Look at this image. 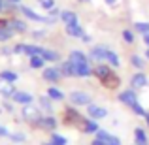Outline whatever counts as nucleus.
Listing matches in <instances>:
<instances>
[{
  "label": "nucleus",
  "instance_id": "nucleus-14",
  "mask_svg": "<svg viewBox=\"0 0 149 145\" xmlns=\"http://www.w3.org/2000/svg\"><path fill=\"white\" fill-rule=\"evenodd\" d=\"M10 26L15 34H25L29 30V25H26L25 19H19V17H10Z\"/></svg>",
  "mask_w": 149,
  "mask_h": 145
},
{
  "label": "nucleus",
  "instance_id": "nucleus-49",
  "mask_svg": "<svg viewBox=\"0 0 149 145\" xmlns=\"http://www.w3.org/2000/svg\"><path fill=\"white\" fill-rule=\"evenodd\" d=\"M143 55H146V58H147V60H149V47L146 49V53H143Z\"/></svg>",
  "mask_w": 149,
  "mask_h": 145
},
{
  "label": "nucleus",
  "instance_id": "nucleus-30",
  "mask_svg": "<svg viewBox=\"0 0 149 145\" xmlns=\"http://www.w3.org/2000/svg\"><path fill=\"white\" fill-rule=\"evenodd\" d=\"M130 66H134L136 70H140V72H142V70L146 68V60H143V57L132 53V55H130Z\"/></svg>",
  "mask_w": 149,
  "mask_h": 145
},
{
  "label": "nucleus",
  "instance_id": "nucleus-8",
  "mask_svg": "<svg viewBox=\"0 0 149 145\" xmlns=\"http://www.w3.org/2000/svg\"><path fill=\"white\" fill-rule=\"evenodd\" d=\"M147 85H149V79H147V76L143 72H136L134 76L130 77V89H134V91L146 89Z\"/></svg>",
  "mask_w": 149,
  "mask_h": 145
},
{
  "label": "nucleus",
  "instance_id": "nucleus-24",
  "mask_svg": "<svg viewBox=\"0 0 149 145\" xmlns=\"http://www.w3.org/2000/svg\"><path fill=\"white\" fill-rule=\"evenodd\" d=\"M29 66L32 70H44L45 68V60L42 55H34V57H29Z\"/></svg>",
  "mask_w": 149,
  "mask_h": 145
},
{
  "label": "nucleus",
  "instance_id": "nucleus-35",
  "mask_svg": "<svg viewBox=\"0 0 149 145\" xmlns=\"http://www.w3.org/2000/svg\"><path fill=\"white\" fill-rule=\"evenodd\" d=\"M130 109H132V113H134V115H138V117H146V113H147V109L143 108V105L140 104V102H136V104L132 105Z\"/></svg>",
  "mask_w": 149,
  "mask_h": 145
},
{
  "label": "nucleus",
  "instance_id": "nucleus-33",
  "mask_svg": "<svg viewBox=\"0 0 149 145\" xmlns=\"http://www.w3.org/2000/svg\"><path fill=\"white\" fill-rule=\"evenodd\" d=\"M13 36H15V32L10 28V26H4V28H0V42H2V44L10 42Z\"/></svg>",
  "mask_w": 149,
  "mask_h": 145
},
{
  "label": "nucleus",
  "instance_id": "nucleus-1",
  "mask_svg": "<svg viewBox=\"0 0 149 145\" xmlns=\"http://www.w3.org/2000/svg\"><path fill=\"white\" fill-rule=\"evenodd\" d=\"M61 123L64 126H70V128H74V126L81 128L85 123V117L81 115V111H77L76 105H68V108H64V111L61 115Z\"/></svg>",
  "mask_w": 149,
  "mask_h": 145
},
{
  "label": "nucleus",
  "instance_id": "nucleus-17",
  "mask_svg": "<svg viewBox=\"0 0 149 145\" xmlns=\"http://www.w3.org/2000/svg\"><path fill=\"white\" fill-rule=\"evenodd\" d=\"M38 108L42 109V111H45L47 115H53V100L47 96V94H44V96H38Z\"/></svg>",
  "mask_w": 149,
  "mask_h": 145
},
{
  "label": "nucleus",
  "instance_id": "nucleus-20",
  "mask_svg": "<svg viewBox=\"0 0 149 145\" xmlns=\"http://www.w3.org/2000/svg\"><path fill=\"white\" fill-rule=\"evenodd\" d=\"M58 70H61L62 77H76V68H74V64L70 60H62L58 64Z\"/></svg>",
  "mask_w": 149,
  "mask_h": 145
},
{
  "label": "nucleus",
  "instance_id": "nucleus-25",
  "mask_svg": "<svg viewBox=\"0 0 149 145\" xmlns=\"http://www.w3.org/2000/svg\"><path fill=\"white\" fill-rule=\"evenodd\" d=\"M74 68H76V77H91L93 76L91 62H87V64H79V66H74Z\"/></svg>",
  "mask_w": 149,
  "mask_h": 145
},
{
  "label": "nucleus",
  "instance_id": "nucleus-22",
  "mask_svg": "<svg viewBox=\"0 0 149 145\" xmlns=\"http://www.w3.org/2000/svg\"><path fill=\"white\" fill-rule=\"evenodd\" d=\"M42 57H44L45 62H58V60H61V55H58V51L49 49V47H44V51H42Z\"/></svg>",
  "mask_w": 149,
  "mask_h": 145
},
{
  "label": "nucleus",
  "instance_id": "nucleus-50",
  "mask_svg": "<svg viewBox=\"0 0 149 145\" xmlns=\"http://www.w3.org/2000/svg\"><path fill=\"white\" fill-rule=\"evenodd\" d=\"M42 145H53V142H51V139H49V142H44Z\"/></svg>",
  "mask_w": 149,
  "mask_h": 145
},
{
  "label": "nucleus",
  "instance_id": "nucleus-39",
  "mask_svg": "<svg viewBox=\"0 0 149 145\" xmlns=\"http://www.w3.org/2000/svg\"><path fill=\"white\" fill-rule=\"evenodd\" d=\"M30 36H32L34 40H44V38H45V30H32Z\"/></svg>",
  "mask_w": 149,
  "mask_h": 145
},
{
  "label": "nucleus",
  "instance_id": "nucleus-42",
  "mask_svg": "<svg viewBox=\"0 0 149 145\" xmlns=\"http://www.w3.org/2000/svg\"><path fill=\"white\" fill-rule=\"evenodd\" d=\"M0 55H2V57H10V55H13V47H0Z\"/></svg>",
  "mask_w": 149,
  "mask_h": 145
},
{
  "label": "nucleus",
  "instance_id": "nucleus-32",
  "mask_svg": "<svg viewBox=\"0 0 149 145\" xmlns=\"http://www.w3.org/2000/svg\"><path fill=\"white\" fill-rule=\"evenodd\" d=\"M44 47L42 45H36V44H26V49H25V55L26 57H34V55H42Z\"/></svg>",
  "mask_w": 149,
  "mask_h": 145
},
{
  "label": "nucleus",
  "instance_id": "nucleus-34",
  "mask_svg": "<svg viewBox=\"0 0 149 145\" xmlns=\"http://www.w3.org/2000/svg\"><path fill=\"white\" fill-rule=\"evenodd\" d=\"M51 142H53V145H68V138L58 134V132H53L51 134Z\"/></svg>",
  "mask_w": 149,
  "mask_h": 145
},
{
  "label": "nucleus",
  "instance_id": "nucleus-18",
  "mask_svg": "<svg viewBox=\"0 0 149 145\" xmlns=\"http://www.w3.org/2000/svg\"><path fill=\"white\" fill-rule=\"evenodd\" d=\"M100 130V124H98V121H95V119H85V123H83V126H81V132L83 134H93L95 136L96 132Z\"/></svg>",
  "mask_w": 149,
  "mask_h": 145
},
{
  "label": "nucleus",
  "instance_id": "nucleus-5",
  "mask_svg": "<svg viewBox=\"0 0 149 145\" xmlns=\"http://www.w3.org/2000/svg\"><path fill=\"white\" fill-rule=\"evenodd\" d=\"M42 79L47 81V83H58V81L62 79V74L61 70H58V66H45L44 70H42Z\"/></svg>",
  "mask_w": 149,
  "mask_h": 145
},
{
  "label": "nucleus",
  "instance_id": "nucleus-48",
  "mask_svg": "<svg viewBox=\"0 0 149 145\" xmlns=\"http://www.w3.org/2000/svg\"><path fill=\"white\" fill-rule=\"evenodd\" d=\"M8 2H10V4H19L21 0H8Z\"/></svg>",
  "mask_w": 149,
  "mask_h": 145
},
{
  "label": "nucleus",
  "instance_id": "nucleus-21",
  "mask_svg": "<svg viewBox=\"0 0 149 145\" xmlns=\"http://www.w3.org/2000/svg\"><path fill=\"white\" fill-rule=\"evenodd\" d=\"M91 145H123V142H121V138L109 134V136H106L104 139H96V138H95Z\"/></svg>",
  "mask_w": 149,
  "mask_h": 145
},
{
  "label": "nucleus",
  "instance_id": "nucleus-27",
  "mask_svg": "<svg viewBox=\"0 0 149 145\" xmlns=\"http://www.w3.org/2000/svg\"><path fill=\"white\" fill-rule=\"evenodd\" d=\"M134 142H136V145H147L149 143L147 132L143 128H134Z\"/></svg>",
  "mask_w": 149,
  "mask_h": 145
},
{
  "label": "nucleus",
  "instance_id": "nucleus-52",
  "mask_svg": "<svg viewBox=\"0 0 149 145\" xmlns=\"http://www.w3.org/2000/svg\"><path fill=\"white\" fill-rule=\"evenodd\" d=\"M147 145H149V143H147Z\"/></svg>",
  "mask_w": 149,
  "mask_h": 145
},
{
  "label": "nucleus",
  "instance_id": "nucleus-28",
  "mask_svg": "<svg viewBox=\"0 0 149 145\" xmlns=\"http://www.w3.org/2000/svg\"><path fill=\"white\" fill-rule=\"evenodd\" d=\"M132 30L138 32V34H142V36H146V34H149V21H134Z\"/></svg>",
  "mask_w": 149,
  "mask_h": 145
},
{
  "label": "nucleus",
  "instance_id": "nucleus-10",
  "mask_svg": "<svg viewBox=\"0 0 149 145\" xmlns=\"http://www.w3.org/2000/svg\"><path fill=\"white\" fill-rule=\"evenodd\" d=\"M57 126H58L57 117H55V115H44L38 128H42V130H45V132H55V130H57Z\"/></svg>",
  "mask_w": 149,
  "mask_h": 145
},
{
  "label": "nucleus",
  "instance_id": "nucleus-40",
  "mask_svg": "<svg viewBox=\"0 0 149 145\" xmlns=\"http://www.w3.org/2000/svg\"><path fill=\"white\" fill-rule=\"evenodd\" d=\"M61 11L62 10H58V8H53V10L47 11V15H49V17H53V19H58V17H61Z\"/></svg>",
  "mask_w": 149,
  "mask_h": 145
},
{
  "label": "nucleus",
  "instance_id": "nucleus-36",
  "mask_svg": "<svg viewBox=\"0 0 149 145\" xmlns=\"http://www.w3.org/2000/svg\"><path fill=\"white\" fill-rule=\"evenodd\" d=\"M10 138H11V142H13V143L26 142V134H25V132H13V134H10Z\"/></svg>",
  "mask_w": 149,
  "mask_h": 145
},
{
  "label": "nucleus",
  "instance_id": "nucleus-31",
  "mask_svg": "<svg viewBox=\"0 0 149 145\" xmlns=\"http://www.w3.org/2000/svg\"><path fill=\"white\" fill-rule=\"evenodd\" d=\"M121 38H123V42H125V44H128V45H132V44L136 42L134 30H130V28H125V30H121Z\"/></svg>",
  "mask_w": 149,
  "mask_h": 145
},
{
  "label": "nucleus",
  "instance_id": "nucleus-45",
  "mask_svg": "<svg viewBox=\"0 0 149 145\" xmlns=\"http://www.w3.org/2000/svg\"><path fill=\"white\" fill-rule=\"evenodd\" d=\"M104 2L108 4V6H115V4H117V0H104Z\"/></svg>",
  "mask_w": 149,
  "mask_h": 145
},
{
  "label": "nucleus",
  "instance_id": "nucleus-11",
  "mask_svg": "<svg viewBox=\"0 0 149 145\" xmlns=\"http://www.w3.org/2000/svg\"><path fill=\"white\" fill-rule=\"evenodd\" d=\"M108 49H109V47H106V45H95V47H91V51H89V60L104 62Z\"/></svg>",
  "mask_w": 149,
  "mask_h": 145
},
{
  "label": "nucleus",
  "instance_id": "nucleus-9",
  "mask_svg": "<svg viewBox=\"0 0 149 145\" xmlns=\"http://www.w3.org/2000/svg\"><path fill=\"white\" fill-rule=\"evenodd\" d=\"M68 60L72 62L74 66H79V64H87V62H91V60H89V55H85L81 49H72V51H70Z\"/></svg>",
  "mask_w": 149,
  "mask_h": 145
},
{
  "label": "nucleus",
  "instance_id": "nucleus-12",
  "mask_svg": "<svg viewBox=\"0 0 149 145\" xmlns=\"http://www.w3.org/2000/svg\"><path fill=\"white\" fill-rule=\"evenodd\" d=\"M11 100H13V104L29 105V104L34 102V94H30V92H26V91H17L13 96H11Z\"/></svg>",
  "mask_w": 149,
  "mask_h": 145
},
{
  "label": "nucleus",
  "instance_id": "nucleus-38",
  "mask_svg": "<svg viewBox=\"0 0 149 145\" xmlns=\"http://www.w3.org/2000/svg\"><path fill=\"white\" fill-rule=\"evenodd\" d=\"M26 44H15L13 45V55H25Z\"/></svg>",
  "mask_w": 149,
  "mask_h": 145
},
{
  "label": "nucleus",
  "instance_id": "nucleus-4",
  "mask_svg": "<svg viewBox=\"0 0 149 145\" xmlns=\"http://www.w3.org/2000/svg\"><path fill=\"white\" fill-rule=\"evenodd\" d=\"M68 98H70V102H72V105H76V108L93 104V96L89 94V92H85V91H72L68 94Z\"/></svg>",
  "mask_w": 149,
  "mask_h": 145
},
{
  "label": "nucleus",
  "instance_id": "nucleus-13",
  "mask_svg": "<svg viewBox=\"0 0 149 145\" xmlns=\"http://www.w3.org/2000/svg\"><path fill=\"white\" fill-rule=\"evenodd\" d=\"M64 30L70 38H76V40H81L85 34V28L79 25V23H74V25H64Z\"/></svg>",
  "mask_w": 149,
  "mask_h": 145
},
{
  "label": "nucleus",
  "instance_id": "nucleus-16",
  "mask_svg": "<svg viewBox=\"0 0 149 145\" xmlns=\"http://www.w3.org/2000/svg\"><path fill=\"white\" fill-rule=\"evenodd\" d=\"M15 92H17V89H15V83H10V81L0 79V96H4V100L11 98Z\"/></svg>",
  "mask_w": 149,
  "mask_h": 145
},
{
  "label": "nucleus",
  "instance_id": "nucleus-46",
  "mask_svg": "<svg viewBox=\"0 0 149 145\" xmlns=\"http://www.w3.org/2000/svg\"><path fill=\"white\" fill-rule=\"evenodd\" d=\"M143 42H146V45L149 47V34H146V36H143Z\"/></svg>",
  "mask_w": 149,
  "mask_h": 145
},
{
  "label": "nucleus",
  "instance_id": "nucleus-6",
  "mask_svg": "<svg viewBox=\"0 0 149 145\" xmlns=\"http://www.w3.org/2000/svg\"><path fill=\"white\" fill-rule=\"evenodd\" d=\"M138 91H134V89H127V91H121L119 96H117V100L121 102L123 105H127V108H132V105L138 102V94H136Z\"/></svg>",
  "mask_w": 149,
  "mask_h": 145
},
{
  "label": "nucleus",
  "instance_id": "nucleus-37",
  "mask_svg": "<svg viewBox=\"0 0 149 145\" xmlns=\"http://www.w3.org/2000/svg\"><path fill=\"white\" fill-rule=\"evenodd\" d=\"M38 4H40V8H44L45 11H49V10L55 8V0H38Z\"/></svg>",
  "mask_w": 149,
  "mask_h": 145
},
{
  "label": "nucleus",
  "instance_id": "nucleus-15",
  "mask_svg": "<svg viewBox=\"0 0 149 145\" xmlns=\"http://www.w3.org/2000/svg\"><path fill=\"white\" fill-rule=\"evenodd\" d=\"M119 83H121V77L117 76L115 72H111L108 77H106V79L100 81V85H102V87H106L108 91H115V89L119 87Z\"/></svg>",
  "mask_w": 149,
  "mask_h": 145
},
{
  "label": "nucleus",
  "instance_id": "nucleus-23",
  "mask_svg": "<svg viewBox=\"0 0 149 145\" xmlns=\"http://www.w3.org/2000/svg\"><path fill=\"white\" fill-rule=\"evenodd\" d=\"M45 94H47V96H49L53 102H62V100L66 98V94H64V92H62L61 89H57L55 85H51V87L47 89V92H45Z\"/></svg>",
  "mask_w": 149,
  "mask_h": 145
},
{
  "label": "nucleus",
  "instance_id": "nucleus-19",
  "mask_svg": "<svg viewBox=\"0 0 149 145\" xmlns=\"http://www.w3.org/2000/svg\"><path fill=\"white\" fill-rule=\"evenodd\" d=\"M61 19L64 25H74V23H79V17H77V13L76 11H72V10H62L61 11Z\"/></svg>",
  "mask_w": 149,
  "mask_h": 145
},
{
  "label": "nucleus",
  "instance_id": "nucleus-44",
  "mask_svg": "<svg viewBox=\"0 0 149 145\" xmlns=\"http://www.w3.org/2000/svg\"><path fill=\"white\" fill-rule=\"evenodd\" d=\"M81 42H83V44H91V42H93V38L89 36L87 32H85V34H83V38H81Z\"/></svg>",
  "mask_w": 149,
  "mask_h": 145
},
{
  "label": "nucleus",
  "instance_id": "nucleus-3",
  "mask_svg": "<svg viewBox=\"0 0 149 145\" xmlns=\"http://www.w3.org/2000/svg\"><path fill=\"white\" fill-rule=\"evenodd\" d=\"M19 11L23 13V17H25V19L34 21V23H45V25H55V23H57V19L49 17V15H40V13H36V11H34L32 8H29V6H19Z\"/></svg>",
  "mask_w": 149,
  "mask_h": 145
},
{
  "label": "nucleus",
  "instance_id": "nucleus-47",
  "mask_svg": "<svg viewBox=\"0 0 149 145\" xmlns=\"http://www.w3.org/2000/svg\"><path fill=\"white\" fill-rule=\"evenodd\" d=\"M143 119H146V124H147V126H149V111L146 113V117H143Z\"/></svg>",
  "mask_w": 149,
  "mask_h": 145
},
{
  "label": "nucleus",
  "instance_id": "nucleus-2",
  "mask_svg": "<svg viewBox=\"0 0 149 145\" xmlns=\"http://www.w3.org/2000/svg\"><path fill=\"white\" fill-rule=\"evenodd\" d=\"M42 117H44V111H42L40 108H34L32 104L23 105V109H21V119L25 121L26 124H30V126L38 128V126H40Z\"/></svg>",
  "mask_w": 149,
  "mask_h": 145
},
{
  "label": "nucleus",
  "instance_id": "nucleus-51",
  "mask_svg": "<svg viewBox=\"0 0 149 145\" xmlns=\"http://www.w3.org/2000/svg\"><path fill=\"white\" fill-rule=\"evenodd\" d=\"M79 2H89V0H79Z\"/></svg>",
  "mask_w": 149,
  "mask_h": 145
},
{
  "label": "nucleus",
  "instance_id": "nucleus-41",
  "mask_svg": "<svg viewBox=\"0 0 149 145\" xmlns=\"http://www.w3.org/2000/svg\"><path fill=\"white\" fill-rule=\"evenodd\" d=\"M2 109H6L8 113H13V111H15V108H13V105H11L8 100H4V102H2Z\"/></svg>",
  "mask_w": 149,
  "mask_h": 145
},
{
  "label": "nucleus",
  "instance_id": "nucleus-7",
  "mask_svg": "<svg viewBox=\"0 0 149 145\" xmlns=\"http://www.w3.org/2000/svg\"><path fill=\"white\" fill-rule=\"evenodd\" d=\"M87 117L89 119H95V121L106 119L108 117V109L102 108V105H96V104H89L87 105Z\"/></svg>",
  "mask_w": 149,
  "mask_h": 145
},
{
  "label": "nucleus",
  "instance_id": "nucleus-29",
  "mask_svg": "<svg viewBox=\"0 0 149 145\" xmlns=\"http://www.w3.org/2000/svg\"><path fill=\"white\" fill-rule=\"evenodd\" d=\"M0 79L10 81V83H15V81H19V74L13 72V70H2V72H0Z\"/></svg>",
  "mask_w": 149,
  "mask_h": 145
},
{
  "label": "nucleus",
  "instance_id": "nucleus-43",
  "mask_svg": "<svg viewBox=\"0 0 149 145\" xmlns=\"http://www.w3.org/2000/svg\"><path fill=\"white\" fill-rule=\"evenodd\" d=\"M6 136H10V132H8L6 126H2V124H0V138H6Z\"/></svg>",
  "mask_w": 149,
  "mask_h": 145
},
{
  "label": "nucleus",
  "instance_id": "nucleus-26",
  "mask_svg": "<svg viewBox=\"0 0 149 145\" xmlns=\"http://www.w3.org/2000/svg\"><path fill=\"white\" fill-rule=\"evenodd\" d=\"M106 64H109L111 68H119V66H121V58H119V55H117L115 51L108 49V53H106Z\"/></svg>",
  "mask_w": 149,
  "mask_h": 145
}]
</instances>
